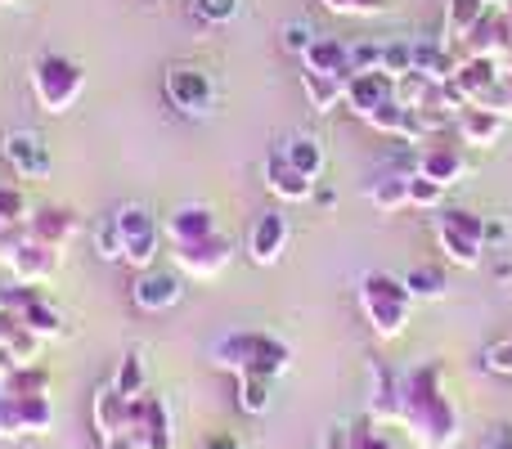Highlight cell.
Here are the masks:
<instances>
[{"instance_id":"6125c7cd","label":"cell","mask_w":512,"mask_h":449,"mask_svg":"<svg viewBox=\"0 0 512 449\" xmlns=\"http://www.w3.org/2000/svg\"><path fill=\"white\" fill-rule=\"evenodd\" d=\"M0 5H5V9H9V5H18V0H0Z\"/></svg>"},{"instance_id":"3957f363","label":"cell","mask_w":512,"mask_h":449,"mask_svg":"<svg viewBox=\"0 0 512 449\" xmlns=\"http://www.w3.org/2000/svg\"><path fill=\"white\" fill-rule=\"evenodd\" d=\"M360 310H364V319H369L373 337L396 342L409 328V319H414V297H409L405 279H396V274H387V270H373L360 279Z\"/></svg>"},{"instance_id":"6f0895ef","label":"cell","mask_w":512,"mask_h":449,"mask_svg":"<svg viewBox=\"0 0 512 449\" xmlns=\"http://www.w3.org/2000/svg\"><path fill=\"white\" fill-rule=\"evenodd\" d=\"M207 449H239V441H234V436H212Z\"/></svg>"},{"instance_id":"74e56055","label":"cell","mask_w":512,"mask_h":449,"mask_svg":"<svg viewBox=\"0 0 512 449\" xmlns=\"http://www.w3.org/2000/svg\"><path fill=\"white\" fill-rule=\"evenodd\" d=\"M445 203V185H436L432 176H423V171H409V207H423V212H432V207Z\"/></svg>"},{"instance_id":"be15d7a7","label":"cell","mask_w":512,"mask_h":449,"mask_svg":"<svg viewBox=\"0 0 512 449\" xmlns=\"http://www.w3.org/2000/svg\"><path fill=\"white\" fill-rule=\"evenodd\" d=\"M486 5H504V0H486Z\"/></svg>"},{"instance_id":"9a60e30c","label":"cell","mask_w":512,"mask_h":449,"mask_svg":"<svg viewBox=\"0 0 512 449\" xmlns=\"http://www.w3.org/2000/svg\"><path fill=\"white\" fill-rule=\"evenodd\" d=\"M508 45H512V23H508V14L490 5L486 14H481V23L468 32L463 50H468V59H472V54H477V59H499Z\"/></svg>"},{"instance_id":"d590c367","label":"cell","mask_w":512,"mask_h":449,"mask_svg":"<svg viewBox=\"0 0 512 449\" xmlns=\"http://www.w3.org/2000/svg\"><path fill=\"white\" fill-rule=\"evenodd\" d=\"M382 72H387L391 81H405L409 72H414V45L409 41H387L382 45V63H378Z\"/></svg>"},{"instance_id":"e7e4bbea","label":"cell","mask_w":512,"mask_h":449,"mask_svg":"<svg viewBox=\"0 0 512 449\" xmlns=\"http://www.w3.org/2000/svg\"><path fill=\"white\" fill-rule=\"evenodd\" d=\"M0 9H5V5H0Z\"/></svg>"},{"instance_id":"7c38bea8","label":"cell","mask_w":512,"mask_h":449,"mask_svg":"<svg viewBox=\"0 0 512 449\" xmlns=\"http://www.w3.org/2000/svg\"><path fill=\"white\" fill-rule=\"evenodd\" d=\"M180 292H185V283H180V274H171V270H140V279L131 283V301L144 310V315L171 310L180 301Z\"/></svg>"},{"instance_id":"2e32d148","label":"cell","mask_w":512,"mask_h":449,"mask_svg":"<svg viewBox=\"0 0 512 449\" xmlns=\"http://www.w3.org/2000/svg\"><path fill=\"white\" fill-rule=\"evenodd\" d=\"M391 95H396V81H391L382 68L351 72V77H346V108H351L355 117H369L373 108H378L382 99H391Z\"/></svg>"},{"instance_id":"7402d4cb","label":"cell","mask_w":512,"mask_h":449,"mask_svg":"<svg viewBox=\"0 0 512 449\" xmlns=\"http://www.w3.org/2000/svg\"><path fill=\"white\" fill-rule=\"evenodd\" d=\"M90 418H95V432L99 436H108V432H117V427H126L135 418V400L131 396H122V391L108 382L104 391H95V405H90Z\"/></svg>"},{"instance_id":"9f6ffc18","label":"cell","mask_w":512,"mask_h":449,"mask_svg":"<svg viewBox=\"0 0 512 449\" xmlns=\"http://www.w3.org/2000/svg\"><path fill=\"white\" fill-rule=\"evenodd\" d=\"M315 203H319V212H333L337 194H333V189H319V185H315Z\"/></svg>"},{"instance_id":"8fae6325","label":"cell","mask_w":512,"mask_h":449,"mask_svg":"<svg viewBox=\"0 0 512 449\" xmlns=\"http://www.w3.org/2000/svg\"><path fill=\"white\" fill-rule=\"evenodd\" d=\"M0 153H5V162L23 180H45L50 176V149L41 144V135L36 131H9L5 140H0Z\"/></svg>"},{"instance_id":"7bdbcfd3","label":"cell","mask_w":512,"mask_h":449,"mask_svg":"<svg viewBox=\"0 0 512 449\" xmlns=\"http://www.w3.org/2000/svg\"><path fill=\"white\" fill-rule=\"evenodd\" d=\"M346 449H396V445H391V436L369 418V423L351 427V441H346Z\"/></svg>"},{"instance_id":"d6986e66","label":"cell","mask_w":512,"mask_h":449,"mask_svg":"<svg viewBox=\"0 0 512 449\" xmlns=\"http://www.w3.org/2000/svg\"><path fill=\"white\" fill-rule=\"evenodd\" d=\"M216 212L203 203H180L176 212L167 216V225H162V234H167V243H194V238H207L216 234Z\"/></svg>"},{"instance_id":"ac0fdd59","label":"cell","mask_w":512,"mask_h":449,"mask_svg":"<svg viewBox=\"0 0 512 449\" xmlns=\"http://www.w3.org/2000/svg\"><path fill=\"white\" fill-rule=\"evenodd\" d=\"M373 391H369V418L378 427H396V400H400V373L387 360H373Z\"/></svg>"},{"instance_id":"60d3db41","label":"cell","mask_w":512,"mask_h":449,"mask_svg":"<svg viewBox=\"0 0 512 449\" xmlns=\"http://www.w3.org/2000/svg\"><path fill=\"white\" fill-rule=\"evenodd\" d=\"M27 216H32V207H27L23 189L0 185V221L5 225H27Z\"/></svg>"},{"instance_id":"cb8c5ba5","label":"cell","mask_w":512,"mask_h":449,"mask_svg":"<svg viewBox=\"0 0 512 449\" xmlns=\"http://www.w3.org/2000/svg\"><path fill=\"white\" fill-rule=\"evenodd\" d=\"M301 90L315 113H337L346 104V77H333V72H301Z\"/></svg>"},{"instance_id":"91938a15","label":"cell","mask_w":512,"mask_h":449,"mask_svg":"<svg viewBox=\"0 0 512 449\" xmlns=\"http://www.w3.org/2000/svg\"><path fill=\"white\" fill-rule=\"evenodd\" d=\"M499 68H504V72H512V45H508L504 54H499Z\"/></svg>"},{"instance_id":"c3c4849f","label":"cell","mask_w":512,"mask_h":449,"mask_svg":"<svg viewBox=\"0 0 512 449\" xmlns=\"http://www.w3.org/2000/svg\"><path fill=\"white\" fill-rule=\"evenodd\" d=\"M315 41V32H310L306 23H288L283 27V45H288V50H297V54H306V45Z\"/></svg>"},{"instance_id":"277c9868","label":"cell","mask_w":512,"mask_h":449,"mask_svg":"<svg viewBox=\"0 0 512 449\" xmlns=\"http://www.w3.org/2000/svg\"><path fill=\"white\" fill-rule=\"evenodd\" d=\"M81 90H86V68L68 54H41L32 63V95L41 104V113L63 117L68 108H77Z\"/></svg>"},{"instance_id":"83f0119b","label":"cell","mask_w":512,"mask_h":449,"mask_svg":"<svg viewBox=\"0 0 512 449\" xmlns=\"http://www.w3.org/2000/svg\"><path fill=\"white\" fill-rule=\"evenodd\" d=\"M369 203L378 207V212H405L409 207V176L405 171H382L378 180L369 185Z\"/></svg>"},{"instance_id":"ba28073f","label":"cell","mask_w":512,"mask_h":449,"mask_svg":"<svg viewBox=\"0 0 512 449\" xmlns=\"http://www.w3.org/2000/svg\"><path fill=\"white\" fill-rule=\"evenodd\" d=\"M59 261H63V252L59 247H50V243H41V238H32V234H23L18 238V247L9 252V274H14L18 283H32V288H41V283H50L54 274H59Z\"/></svg>"},{"instance_id":"816d5d0a","label":"cell","mask_w":512,"mask_h":449,"mask_svg":"<svg viewBox=\"0 0 512 449\" xmlns=\"http://www.w3.org/2000/svg\"><path fill=\"white\" fill-rule=\"evenodd\" d=\"M508 238V225L504 221H486V247H499Z\"/></svg>"},{"instance_id":"484cf974","label":"cell","mask_w":512,"mask_h":449,"mask_svg":"<svg viewBox=\"0 0 512 449\" xmlns=\"http://www.w3.org/2000/svg\"><path fill=\"white\" fill-rule=\"evenodd\" d=\"M283 158L310 180H319L328 167V153H324V144H319V135H292V140H283Z\"/></svg>"},{"instance_id":"f6af8a7d","label":"cell","mask_w":512,"mask_h":449,"mask_svg":"<svg viewBox=\"0 0 512 449\" xmlns=\"http://www.w3.org/2000/svg\"><path fill=\"white\" fill-rule=\"evenodd\" d=\"M486 369H495V373H504V378H512V333L486 346Z\"/></svg>"},{"instance_id":"30bf717a","label":"cell","mask_w":512,"mask_h":449,"mask_svg":"<svg viewBox=\"0 0 512 449\" xmlns=\"http://www.w3.org/2000/svg\"><path fill=\"white\" fill-rule=\"evenodd\" d=\"M288 238H292V225L288 216L279 212V207H270V212H261L252 221V234H248V256L256 265H274L283 252H288Z\"/></svg>"},{"instance_id":"ffe728a7","label":"cell","mask_w":512,"mask_h":449,"mask_svg":"<svg viewBox=\"0 0 512 449\" xmlns=\"http://www.w3.org/2000/svg\"><path fill=\"white\" fill-rule=\"evenodd\" d=\"M418 171L423 176H432L436 185H459L463 176H468V158H463L459 144H427L423 153H418Z\"/></svg>"},{"instance_id":"ee69618b","label":"cell","mask_w":512,"mask_h":449,"mask_svg":"<svg viewBox=\"0 0 512 449\" xmlns=\"http://www.w3.org/2000/svg\"><path fill=\"white\" fill-rule=\"evenodd\" d=\"M23 427H18V400L0 387V441H18Z\"/></svg>"},{"instance_id":"4fadbf2b","label":"cell","mask_w":512,"mask_h":449,"mask_svg":"<svg viewBox=\"0 0 512 449\" xmlns=\"http://www.w3.org/2000/svg\"><path fill=\"white\" fill-rule=\"evenodd\" d=\"M27 234L41 238V243L50 247H68L72 238L81 234V216L72 212V207H59V203H45V207H32V216H27Z\"/></svg>"},{"instance_id":"e575fe53","label":"cell","mask_w":512,"mask_h":449,"mask_svg":"<svg viewBox=\"0 0 512 449\" xmlns=\"http://www.w3.org/2000/svg\"><path fill=\"white\" fill-rule=\"evenodd\" d=\"M274 405V378H239V409L261 418Z\"/></svg>"},{"instance_id":"6da1fadb","label":"cell","mask_w":512,"mask_h":449,"mask_svg":"<svg viewBox=\"0 0 512 449\" xmlns=\"http://www.w3.org/2000/svg\"><path fill=\"white\" fill-rule=\"evenodd\" d=\"M396 427H405L423 449H454L463 436L459 409L445 396V364L423 360L400 373V400H396Z\"/></svg>"},{"instance_id":"836d02e7","label":"cell","mask_w":512,"mask_h":449,"mask_svg":"<svg viewBox=\"0 0 512 449\" xmlns=\"http://www.w3.org/2000/svg\"><path fill=\"white\" fill-rule=\"evenodd\" d=\"M400 279H405V288L414 301H441L445 292H450V279H445L441 270H432V265H418V270L400 274Z\"/></svg>"},{"instance_id":"4316f807","label":"cell","mask_w":512,"mask_h":449,"mask_svg":"<svg viewBox=\"0 0 512 449\" xmlns=\"http://www.w3.org/2000/svg\"><path fill=\"white\" fill-rule=\"evenodd\" d=\"M18 319H23L27 328H32L41 342H50V337H59L63 333V315H59V306H50V297H45L41 288L32 292V301H27L23 310H18Z\"/></svg>"},{"instance_id":"680465c9","label":"cell","mask_w":512,"mask_h":449,"mask_svg":"<svg viewBox=\"0 0 512 449\" xmlns=\"http://www.w3.org/2000/svg\"><path fill=\"white\" fill-rule=\"evenodd\" d=\"M328 9H333V14H351V0H324Z\"/></svg>"},{"instance_id":"ab89813d","label":"cell","mask_w":512,"mask_h":449,"mask_svg":"<svg viewBox=\"0 0 512 449\" xmlns=\"http://www.w3.org/2000/svg\"><path fill=\"white\" fill-rule=\"evenodd\" d=\"M481 108H490V113H499L504 122H512V72H504V77L495 81V86L486 90V95L477 99Z\"/></svg>"},{"instance_id":"603a6c76","label":"cell","mask_w":512,"mask_h":449,"mask_svg":"<svg viewBox=\"0 0 512 449\" xmlns=\"http://www.w3.org/2000/svg\"><path fill=\"white\" fill-rule=\"evenodd\" d=\"M306 72H333V77H351V50H346L337 36H315L301 54Z\"/></svg>"},{"instance_id":"bcb514c9","label":"cell","mask_w":512,"mask_h":449,"mask_svg":"<svg viewBox=\"0 0 512 449\" xmlns=\"http://www.w3.org/2000/svg\"><path fill=\"white\" fill-rule=\"evenodd\" d=\"M99 256H104V261H122V238H117L113 216L99 225Z\"/></svg>"},{"instance_id":"8d00e7d4","label":"cell","mask_w":512,"mask_h":449,"mask_svg":"<svg viewBox=\"0 0 512 449\" xmlns=\"http://www.w3.org/2000/svg\"><path fill=\"white\" fill-rule=\"evenodd\" d=\"M405 113H409V108L400 104L396 95H391V99H382V104L373 108V113L364 117V122H369L373 131H382V135H396V140H400V126H405Z\"/></svg>"},{"instance_id":"f5cc1de1","label":"cell","mask_w":512,"mask_h":449,"mask_svg":"<svg viewBox=\"0 0 512 449\" xmlns=\"http://www.w3.org/2000/svg\"><path fill=\"white\" fill-rule=\"evenodd\" d=\"M387 0H351V14H382Z\"/></svg>"},{"instance_id":"9c48e42d","label":"cell","mask_w":512,"mask_h":449,"mask_svg":"<svg viewBox=\"0 0 512 449\" xmlns=\"http://www.w3.org/2000/svg\"><path fill=\"white\" fill-rule=\"evenodd\" d=\"M167 99H171V104H176L185 117L212 113V104H216V81H212V72H203V68H176V72H167Z\"/></svg>"},{"instance_id":"b9f144b4","label":"cell","mask_w":512,"mask_h":449,"mask_svg":"<svg viewBox=\"0 0 512 449\" xmlns=\"http://www.w3.org/2000/svg\"><path fill=\"white\" fill-rule=\"evenodd\" d=\"M99 449H144V423H140V418H131L126 427L99 436Z\"/></svg>"},{"instance_id":"db71d44e","label":"cell","mask_w":512,"mask_h":449,"mask_svg":"<svg viewBox=\"0 0 512 449\" xmlns=\"http://www.w3.org/2000/svg\"><path fill=\"white\" fill-rule=\"evenodd\" d=\"M346 441H351V432H346V427H333V432L324 436V449H346Z\"/></svg>"},{"instance_id":"8992f818","label":"cell","mask_w":512,"mask_h":449,"mask_svg":"<svg viewBox=\"0 0 512 449\" xmlns=\"http://www.w3.org/2000/svg\"><path fill=\"white\" fill-rule=\"evenodd\" d=\"M113 225H117V238H122V261L135 265V270H153V261L162 252V238H167L158 216L140 203H126L113 212Z\"/></svg>"},{"instance_id":"11a10c76","label":"cell","mask_w":512,"mask_h":449,"mask_svg":"<svg viewBox=\"0 0 512 449\" xmlns=\"http://www.w3.org/2000/svg\"><path fill=\"white\" fill-rule=\"evenodd\" d=\"M490 270H495V279H512V256H495V265H490Z\"/></svg>"},{"instance_id":"5bb4252c","label":"cell","mask_w":512,"mask_h":449,"mask_svg":"<svg viewBox=\"0 0 512 449\" xmlns=\"http://www.w3.org/2000/svg\"><path fill=\"white\" fill-rule=\"evenodd\" d=\"M315 185L319 180L301 176V171L283 158V149L265 158V189H270L279 203H310V198H315Z\"/></svg>"},{"instance_id":"4dcf8cb0","label":"cell","mask_w":512,"mask_h":449,"mask_svg":"<svg viewBox=\"0 0 512 449\" xmlns=\"http://www.w3.org/2000/svg\"><path fill=\"white\" fill-rule=\"evenodd\" d=\"M414 72L432 86L454 77V59H450V45H414Z\"/></svg>"},{"instance_id":"d6a6232c","label":"cell","mask_w":512,"mask_h":449,"mask_svg":"<svg viewBox=\"0 0 512 449\" xmlns=\"http://www.w3.org/2000/svg\"><path fill=\"white\" fill-rule=\"evenodd\" d=\"M18 427H23V436H50V427H54V405H50V396H27V400H18Z\"/></svg>"},{"instance_id":"e0dca14e","label":"cell","mask_w":512,"mask_h":449,"mask_svg":"<svg viewBox=\"0 0 512 449\" xmlns=\"http://www.w3.org/2000/svg\"><path fill=\"white\" fill-rule=\"evenodd\" d=\"M504 117L490 113V108L481 104H468L454 113V131H459V140L468 144V149H490V144H499V135H504Z\"/></svg>"},{"instance_id":"52a82bcc","label":"cell","mask_w":512,"mask_h":449,"mask_svg":"<svg viewBox=\"0 0 512 449\" xmlns=\"http://www.w3.org/2000/svg\"><path fill=\"white\" fill-rule=\"evenodd\" d=\"M171 247V261H176L180 274H189V279H221L225 270H230L234 261V243L216 229V234L207 238H194V243H167Z\"/></svg>"},{"instance_id":"f35d334b","label":"cell","mask_w":512,"mask_h":449,"mask_svg":"<svg viewBox=\"0 0 512 449\" xmlns=\"http://www.w3.org/2000/svg\"><path fill=\"white\" fill-rule=\"evenodd\" d=\"M243 9V0H194V18L198 23H234Z\"/></svg>"},{"instance_id":"f1b7e54d","label":"cell","mask_w":512,"mask_h":449,"mask_svg":"<svg viewBox=\"0 0 512 449\" xmlns=\"http://www.w3.org/2000/svg\"><path fill=\"white\" fill-rule=\"evenodd\" d=\"M0 387H5L14 400L50 396V369H45V364H18L14 373H5V378H0Z\"/></svg>"},{"instance_id":"5b68a950","label":"cell","mask_w":512,"mask_h":449,"mask_svg":"<svg viewBox=\"0 0 512 449\" xmlns=\"http://www.w3.org/2000/svg\"><path fill=\"white\" fill-rule=\"evenodd\" d=\"M436 243H441L445 261H454L459 270H477L486 256V221L468 207H450L436 216Z\"/></svg>"},{"instance_id":"1f68e13d","label":"cell","mask_w":512,"mask_h":449,"mask_svg":"<svg viewBox=\"0 0 512 449\" xmlns=\"http://www.w3.org/2000/svg\"><path fill=\"white\" fill-rule=\"evenodd\" d=\"M113 387L122 391V396H131V400L149 391V364H144L140 351H126L122 355V364H117V373H113Z\"/></svg>"},{"instance_id":"d4e9b609","label":"cell","mask_w":512,"mask_h":449,"mask_svg":"<svg viewBox=\"0 0 512 449\" xmlns=\"http://www.w3.org/2000/svg\"><path fill=\"white\" fill-rule=\"evenodd\" d=\"M144 449H176V427H171V409L162 396H144Z\"/></svg>"},{"instance_id":"7a4b0ae2","label":"cell","mask_w":512,"mask_h":449,"mask_svg":"<svg viewBox=\"0 0 512 449\" xmlns=\"http://www.w3.org/2000/svg\"><path fill=\"white\" fill-rule=\"evenodd\" d=\"M212 364L234 378H283L292 369L288 342L274 333H252V328H234L212 342Z\"/></svg>"},{"instance_id":"f546056e","label":"cell","mask_w":512,"mask_h":449,"mask_svg":"<svg viewBox=\"0 0 512 449\" xmlns=\"http://www.w3.org/2000/svg\"><path fill=\"white\" fill-rule=\"evenodd\" d=\"M486 9H490L486 0H450V9H445V36H450V45L468 41V32L481 23Z\"/></svg>"},{"instance_id":"7dc6e473","label":"cell","mask_w":512,"mask_h":449,"mask_svg":"<svg viewBox=\"0 0 512 449\" xmlns=\"http://www.w3.org/2000/svg\"><path fill=\"white\" fill-rule=\"evenodd\" d=\"M382 63V45H355L351 50V72H373Z\"/></svg>"},{"instance_id":"f907efd6","label":"cell","mask_w":512,"mask_h":449,"mask_svg":"<svg viewBox=\"0 0 512 449\" xmlns=\"http://www.w3.org/2000/svg\"><path fill=\"white\" fill-rule=\"evenodd\" d=\"M481 449H512V427H490V436Z\"/></svg>"},{"instance_id":"44dd1931","label":"cell","mask_w":512,"mask_h":449,"mask_svg":"<svg viewBox=\"0 0 512 449\" xmlns=\"http://www.w3.org/2000/svg\"><path fill=\"white\" fill-rule=\"evenodd\" d=\"M499 77H504V68H499V59H477V54H472L468 63H454V77H450V86L459 90V95L468 99V104H477V99L486 95V90L495 86Z\"/></svg>"},{"instance_id":"94428289","label":"cell","mask_w":512,"mask_h":449,"mask_svg":"<svg viewBox=\"0 0 512 449\" xmlns=\"http://www.w3.org/2000/svg\"><path fill=\"white\" fill-rule=\"evenodd\" d=\"M504 14H508V23H512V0H504Z\"/></svg>"},{"instance_id":"681fc988","label":"cell","mask_w":512,"mask_h":449,"mask_svg":"<svg viewBox=\"0 0 512 449\" xmlns=\"http://www.w3.org/2000/svg\"><path fill=\"white\" fill-rule=\"evenodd\" d=\"M27 234V225H5L0 221V261H9V252L18 247V238Z\"/></svg>"}]
</instances>
